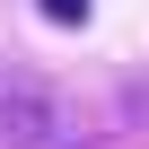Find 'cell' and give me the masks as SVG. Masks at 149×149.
Here are the masks:
<instances>
[{
  "label": "cell",
  "instance_id": "1",
  "mask_svg": "<svg viewBox=\"0 0 149 149\" xmlns=\"http://www.w3.org/2000/svg\"><path fill=\"white\" fill-rule=\"evenodd\" d=\"M0 149H88V123L70 97H53L35 70L0 61Z\"/></svg>",
  "mask_w": 149,
  "mask_h": 149
},
{
  "label": "cell",
  "instance_id": "2",
  "mask_svg": "<svg viewBox=\"0 0 149 149\" xmlns=\"http://www.w3.org/2000/svg\"><path fill=\"white\" fill-rule=\"evenodd\" d=\"M35 9H44L53 26H88V0H35Z\"/></svg>",
  "mask_w": 149,
  "mask_h": 149
},
{
  "label": "cell",
  "instance_id": "3",
  "mask_svg": "<svg viewBox=\"0 0 149 149\" xmlns=\"http://www.w3.org/2000/svg\"><path fill=\"white\" fill-rule=\"evenodd\" d=\"M132 114H140V123H149V88H132Z\"/></svg>",
  "mask_w": 149,
  "mask_h": 149
}]
</instances>
